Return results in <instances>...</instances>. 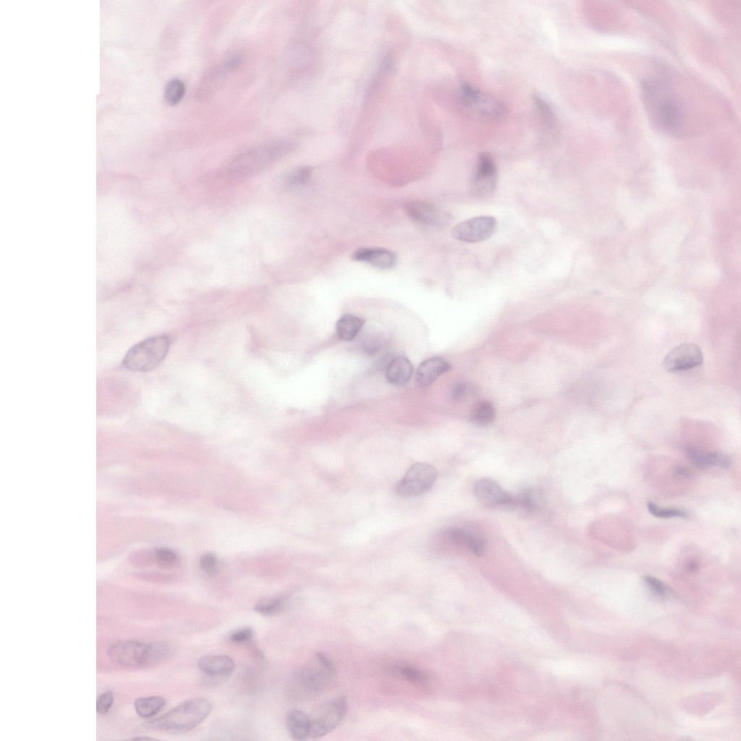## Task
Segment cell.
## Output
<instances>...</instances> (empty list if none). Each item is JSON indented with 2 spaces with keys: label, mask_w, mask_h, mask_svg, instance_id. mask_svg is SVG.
<instances>
[{
  "label": "cell",
  "mask_w": 741,
  "mask_h": 741,
  "mask_svg": "<svg viewBox=\"0 0 741 741\" xmlns=\"http://www.w3.org/2000/svg\"><path fill=\"white\" fill-rule=\"evenodd\" d=\"M641 97L649 119L663 134L678 137L684 122L680 105L668 80L647 78L641 83Z\"/></svg>",
  "instance_id": "obj_1"
},
{
  "label": "cell",
  "mask_w": 741,
  "mask_h": 741,
  "mask_svg": "<svg viewBox=\"0 0 741 741\" xmlns=\"http://www.w3.org/2000/svg\"><path fill=\"white\" fill-rule=\"evenodd\" d=\"M291 143L278 141L259 145L234 157L226 167L225 175L232 180H243L257 175L288 155Z\"/></svg>",
  "instance_id": "obj_2"
},
{
  "label": "cell",
  "mask_w": 741,
  "mask_h": 741,
  "mask_svg": "<svg viewBox=\"0 0 741 741\" xmlns=\"http://www.w3.org/2000/svg\"><path fill=\"white\" fill-rule=\"evenodd\" d=\"M209 701L204 698L187 700L163 716L147 722V727L170 733H185L196 728L210 715Z\"/></svg>",
  "instance_id": "obj_3"
},
{
  "label": "cell",
  "mask_w": 741,
  "mask_h": 741,
  "mask_svg": "<svg viewBox=\"0 0 741 741\" xmlns=\"http://www.w3.org/2000/svg\"><path fill=\"white\" fill-rule=\"evenodd\" d=\"M336 672L330 659L318 653L308 666L294 673L293 683L299 695L309 698L326 688L335 678Z\"/></svg>",
  "instance_id": "obj_4"
},
{
  "label": "cell",
  "mask_w": 741,
  "mask_h": 741,
  "mask_svg": "<svg viewBox=\"0 0 741 741\" xmlns=\"http://www.w3.org/2000/svg\"><path fill=\"white\" fill-rule=\"evenodd\" d=\"M170 344L169 337L164 335L142 341L127 353L123 366L130 371H152L166 357Z\"/></svg>",
  "instance_id": "obj_5"
},
{
  "label": "cell",
  "mask_w": 741,
  "mask_h": 741,
  "mask_svg": "<svg viewBox=\"0 0 741 741\" xmlns=\"http://www.w3.org/2000/svg\"><path fill=\"white\" fill-rule=\"evenodd\" d=\"M460 100L466 112L480 120L496 121L505 114V107L500 101L468 83L461 85Z\"/></svg>",
  "instance_id": "obj_6"
},
{
  "label": "cell",
  "mask_w": 741,
  "mask_h": 741,
  "mask_svg": "<svg viewBox=\"0 0 741 741\" xmlns=\"http://www.w3.org/2000/svg\"><path fill=\"white\" fill-rule=\"evenodd\" d=\"M348 710L346 697L340 696L330 700L321 707L311 716V738L322 737L342 722Z\"/></svg>",
  "instance_id": "obj_7"
},
{
  "label": "cell",
  "mask_w": 741,
  "mask_h": 741,
  "mask_svg": "<svg viewBox=\"0 0 741 741\" xmlns=\"http://www.w3.org/2000/svg\"><path fill=\"white\" fill-rule=\"evenodd\" d=\"M438 472L427 463H415L407 471L397 486L399 495L416 497L428 492L437 480Z\"/></svg>",
  "instance_id": "obj_8"
},
{
  "label": "cell",
  "mask_w": 741,
  "mask_h": 741,
  "mask_svg": "<svg viewBox=\"0 0 741 741\" xmlns=\"http://www.w3.org/2000/svg\"><path fill=\"white\" fill-rule=\"evenodd\" d=\"M498 184V172L493 157L488 153L479 155L476 168L470 182V190L477 198L492 195Z\"/></svg>",
  "instance_id": "obj_9"
},
{
  "label": "cell",
  "mask_w": 741,
  "mask_h": 741,
  "mask_svg": "<svg viewBox=\"0 0 741 741\" xmlns=\"http://www.w3.org/2000/svg\"><path fill=\"white\" fill-rule=\"evenodd\" d=\"M242 62L239 56H233L210 69L200 83L197 98L206 100L222 86L229 75L237 70Z\"/></svg>",
  "instance_id": "obj_10"
},
{
  "label": "cell",
  "mask_w": 741,
  "mask_h": 741,
  "mask_svg": "<svg viewBox=\"0 0 741 741\" xmlns=\"http://www.w3.org/2000/svg\"><path fill=\"white\" fill-rule=\"evenodd\" d=\"M497 226V222L494 216H476L455 226L452 235L457 240L466 243L482 242L494 233Z\"/></svg>",
  "instance_id": "obj_11"
},
{
  "label": "cell",
  "mask_w": 741,
  "mask_h": 741,
  "mask_svg": "<svg viewBox=\"0 0 741 741\" xmlns=\"http://www.w3.org/2000/svg\"><path fill=\"white\" fill-rule=\"evenodd\" d=\"M108 655L112 661L122 666L147 668L148 644L136 641H122L111 646Z\"/></svg>",
  "instance_id": "obj_12"
},
{
  "label": "cell",
  "mask_w": 741,
  "mask_h": 741,
  "mask_svg": "<svg viewBox=\"0 0 741 741\" xmlns=\"http://www.w3.org/2000/svg\"><path fill=\"white\" fill-rule=\"evenodd\" d=\"M703 362V354L698 345L683 343L673 348L665 357L663 365L667 372H678L700 367Z\"/></svg>",
  "instance_id": "obj_13"
},
{
  "label": "cell",
  "mask_w": 741,
  "mask_h": 741,
  "mask_svg": "<svg viewBox=\"0 0 741 741\" xmlns=\"http://www.w3.org/2000/svg\"><path fill=\"white\" fill-rule=\"evenodd\" d=\"M406 212L414 222L425 226L442 228L450 223L451 217L449 214L422 201L408 204Z\"/></svg>",
  "instance_id": "obj_14"
},
{
  "label": "cell",
  "mask_w": 741,
  "mask_h": 741,
  "mask_svg": "<svg viewBox=\"0 0 741 741\" xmlns=\"http://www.w3.org/2000/svg\"><path fill=\"white\" fill-rule=\"evenodd\" d=\"M474 495L478 501L489 507L514 506V498L489 478H481L474 485Z\"/></svg>",
  "instance_id": "obj_15"
},
{
  "label": "cell",
  "mask_w": 741,
  "mask_h": 741,
  "mask_svg": "<svg viewBox=\"0 0 741 741\" xmlns=\"http://www.w3.org/2000/svg\"><path fill=\"white\" fill-rule=\"evenodd\" d=\"M353 258L377 269L389 270L398 263L397 256L392 251L379 248H363L357 250Z\"/></svg>",
  "instance_id": "obj_16"
},
{
  "label": "cell",
  "mask_w": 741,
  "mask_h": 741,
  "mask_svg": "<svg viewBox=\"0 0 741 741\" xmlns=\"http://www.w3.org/2000/svg\"><path fill=\"white\" fill-rule=\"evenodd\" d=\"M197 667L204 674L213 678H227L234 673V661L227 656H207L201 658Z\"/></svg>",
  "instance_id": "obj_17"
},
{
  "label": "cell",
  "mask_w": 741,
  "mask_h": 741,
  "mask_svg": "<svg viewBox=\"0 0 741 741\" xmlns=\"http://www.w3.org/2000/svg\"><path fill=\"white\" fill-rule=\"evenodd\" d=\"M447 535L455 545L467 547L477 557H482L486 553V541L477 532L467 529L453 528L447 531Z\"/></svg>",
  "instance_id": "obj_18"
},
{
  "label": "cell",
  "mask_w": 741,
  "mask_h": 741,
  "mask_svg": "<svg viewBox=\"0 0 741 741\" xmlns=\"http://www.w3.org/2000/svg\"><path fill=\"white\" fill-rule=\"evenodd\" d=\"M450 369V363L443 358L429 359L423 362L418 369L417 384L421 387H428Z\"/></svg>",
  "instance_id": "obj_19"
},
{
  "label": "cell",
  "mask_w": 741,
  "mask_h": 741,
  "mask_svg": "<svg viewBox=\"0 0 741 741\" xmlns=\"http://www.w3.org/2000/svg\"><path fill=\"white\" fill-rule=\"evenodd\" d=\"M688 459L696 467L707 469L710 467H720L725 469L731 466V458L720 452H705L695 448H688L686 451Z\"/></svg>",
  "instance_id": "obj_20"
},
{
  "label": "cell",
  "mask_w": 741,
  "mask_h": 741,
  "mask_svg": "<svg viewBox=\"0 0 741 741\" xmlns=\"http://www.w3.org/2000/svg\"><path fill=\"white\" fill-rule=\"evenodd\" d=\"M413 374V367L405 357H397L388 363L385 375L388 382L395 386L405 385Z\"/></svg>",
  "instance_id": "obj_21"
},
{
  "label": "cell",
  "mask_w": 741,
  "mask_h": 741,
  "mask_svg": "<svg viewBox=\"0 0 741 741\" xmlns=\"http://www.w3.org/2000/svg\"><path fill=\"white\" fill-rule=\"evenodd\" d=\"M286 727L294 740H304L311 738V716L301 710H294L288 714Z\"/></svg>",
  "instance_id": "obj_22"
},
{
  "label": "cell",
  "mask_w": 741,
  "mask_h": 741,
  "mask_svg": "<svg viewBox=\"0 0 741 741\" xmlns=\"http://www.w3.org/2000/svg\"><path fill=\"white\" fill-rule=\"evenodd\" d=\"M365 320L352 315H344L336 324V333L343 341L353 340L361 332Z\"/></svg>",
  "instance_id": "obj_23"
},
{
  "label": "cell",
  "mask_w": 741,
  "mask_h": 741,
  "mask_svg": "<svg viewBox=\"0 0 741 741\" xmlns=\"http://www.w3.org/2000/svg\"><path fill=\"white\" fill-rule=\"evenodd\" d=\"M514 498V506H519L529 513L539 511L545 505L543 493L535 488L527 489L518 497Z\"/></svg>",
  "instance_id": "obj_24"
},
{
  "label": "cell",
  "mask_w": 741,
  "mask_h": 741,
  "mask_svg": "<svg viewBox=\"0 0 741 741\" xmlns=\"http://www.w3.org/2000/svg\"><path fill=\"white\" fill-rule=\"evenodd\" d=\"M165 705L166 701L162 697L154 695L138 699L135 703V708L139 716L150 718L162 711Z\"/></svg>",
  "instance_id": "obj_25"
},
{
  "label": "cell",
  "mask_w": 741,
  "mask_h": 741,
  "mask_svg": "<svg viewBox=\"0 0 741 741\" xmlns=\"http://www.w3.org/2000/svg\"><path fill=\"white\" fill-rule=\"evenodd\" d=\"M285 597H274L261 599L254 606V611L261 616L271 617L283 613L287 606Z\"/></svg>",
  "instance_id": "obj_26"
},
{
  "label": "cell",
  "mask_w": 741,
  "mask_h": 741,
  "mask_svg": "<svg viewBox=\"0 0 741 741\" xmlns=\"http://www.w3.org/2000/svg\"><path fill=\"white\" fill-rule=\"evenodd\" d=\"M496 417L494 405L489 401L478 402L473 407L470 414V421L478 426H487L492 424Z\"/></svg>",
  "instance_id": "obj_27"
},
{
  "label": "cell",
  "mask_w": 741,
  "mask_h": 741,
  "mask_svg": "<svg viewBox=\"0 0 741 741\" xmlns=\"http://www.w3.org/2000/svg\"><path fill=\"white\" fill-rule=\"evenodd\" d=\"M533 100L544 128L546 132H554L557 126V120L551 106L539 95L536 94Z\"/></svg>",
  "instance_id": "obj_28"
},
{
  "label": "cell",
  "mask_w": 741,
  "mask_h": 741,
  "mask_svg": "<svg viewBox=\"0 0 741 741\" xmlns=\"http://www.w3.org/2000/svg\"><path fill=\"white\" fill-rule=\"evenodd\" d=\"M185 93V83L180 79L174 78L170 80L165 86V99L170 105H177L184 99Z\"/></svg>",
  "instance_id": "obj_29"
},
{
  "label": "cell",
  "mask_w": 741,
  "mask_h": 741,
  "mask_svg": "<svg viewBox=\"0 0 741 741\" xmlns=\"http://www.w3.org/2000/svg\"><path fill=\"white\" fill-rule=\"evenodd\" d=\"M170 652V646L166 642L157 641L149 643L147 668L158 665L167 659Z\"/></svg>",
  "instance_id": "obj_30"
},
{
  "label": "cell",
  "mask_w": 741,
  "mask_h": 741,
  "mask_svg": "<svg viewBox=\"0 0 741 741\" xmlns=\"http://www.w3.org/2000/svg\"><path fill=\"white\" fill-rule=\"evenodd\" d=\"M401 676L405 680L413 683H423L426 682L428 676L425 673L410 666H398L392 670Z\"/></svg>",
  "instance_id": "obj_31"
},
{
  "label": "cell",
  "mask_w": 741,
  "mask_h": 741,
  "mask_svg": "<svg viewBox=\"0 0 741 741\" xmlns=\"http://www.w3.org/2000/svg\"><path fill=\"white\" fill-rule=\"evenodd\" d=\"M155 559L161 567L165 569H173L180 563L179 555L174 551L162 548L155 552Z\"/></svg>",
  "instance_id": "obj_32"
},
{
  "label": "cell",
  "mask_w": 741,
  "mask_h": 741,
  "mask_svg": "<svg viewBox=\"0 0 741 741\" xmlns=\"http://www.w3.org/2000/svg\"><path fill=\"white\" fill-rule=\"evenodd\" d=\"M647 508L648 511L653 516L660 518H670V517H688V514L683 510L678 509H670V508H661L657 505L653 503H648Z\"/></svg>",
  "instance_id": "obj_33"
},
{
  "label": "cell",
  "mask_w": 741,
  "mask_h": 741,
  "mask_svg": "<svg viewBox=\"0 0 741 741\" xmlns=\"http://www.w3.org/2000/svg\"><path fill=\"white\" fill-rule=\"evenodd\" d=\"M312 169L305 167L293 172L288 179V184L291 186H301L306 184L311 178Z\"/></svg>",
  "instance_id": "obj_34"
},
{
  "label": "cell",
  "mask_w": 741,
  "mask_h": 741,
  "mask_svg": "<svg viewBox=\"0 0 741 741\" xmlns=\"http://www.w3.org/2000/svg\"><path fill=\"white\" fill-rule=\"evenodd\" d=\"M385 345L383 338L378 335L368 336L363 342L362 348L365 354L373 355L378 353Z\"/></svg>",
  "instance_id": "obj_35"
},
{
  "label": "cell",
  "mask_w": 741,
  "mask_h": 741,
  "mask_svg": "<svg viewBox=\"0 0 741 741\" xmlns=\"http://www.w3.org/2000/svg\"><path fill=\"white\" fill-rule=\"evenodd\" d=\"M200 564L201 569L209 576H214L219 572V561L212 554L207 553L202 555Z\"/></svg>",
  "instance_id": "obj_36"
},
{
  "label": "cell",
  "mask_w": 741,
  "mask_h": 741,
  "mask_svg": "<svg viewBox=\"0 0 741 741\" xmlns=\"http://www.w3.org/2000/svg\"><path fill=\"white\" fill-rule=\"evenodd\" d=\"M114 702V696L111 692L102 693L97 701V712L99 715H106L111 709Z\"/></svg>",
  "instance_id": "obj_37"
},
{
  "label": "cell",
  "mask_w": 741,
  "mask_h": 741,
  "mask_svg": "<svg viewBox=\"0 0 741 741\" xmlns=\"http://www.w3.org/2000/svg\"><path fill=\"white\" fill-rule=\"evenodd\" d=\"M254 637V631L250 627H244L234 631L230 636V639L235 643L242 644L250 642Z\"/></svg>",
  "instance_id": "obj_38"
},
{
  "label": "cell",
  "mask_w": 741,
  "mask_h": 741,
  "mask_svg": "<svg viewBox=\"0 0 741 741\" xmlns=\"http://www.w3.org/2000/svg\"><path fill=\"white\" fill-rule=\"evenodd\" d=\"M644 582L650 587L651 590L660 596H665L668 592V587L660 580L651 577L646 576L644 577Z\"/></svg>",
  "instance_id": "obj_39"
},
{
  "label": "cell",
  "mask_w": 741,
  "mask_h": 741,
  "mask_svg": "<svg viewBox=\"0 0 741 741\" xmlns=\"http://www.w3.org/2000/svg\"><path fill=\"white\" fill-rule=\"evenodd\" d=\"M467 390V386L463 383L456 384L452 390V398L455 401H460L465 396Z\"/></svg>",
  "instance_id": "obj_40"
},
{
  "label": "cell",
  "mask_w": 741,
  "mask_h": 741,
  "mask_svg": "<svg viewBox=\"0 0 741 741\" xmlns=\"http://www.w3.org/2000/svg\"><path fill=\"white\" fill-rule=\"evenodd\" d=\"M675 477L688 478L691 475L690 471L685 466H678L674 471Z\"/></svg>",
  "instance_id": "obj_41"
},
{
  "label": "cell",
  "mask_w": 741,
  "mask_h": 741,
  "mask_svg": "<svg viewBox=\"0 0 741 741\" xmlns=\"http://www.w3.org/2000/svg\"><path fill=\"white\" fill-rule=\"evenodd\" d=\"M687 569L690 572H695L699 569V563L695 560H691L687 564Z\"/></svg>",
  "instance_id": "obj_42"
}]
</instances>
